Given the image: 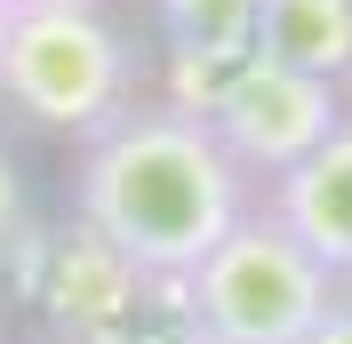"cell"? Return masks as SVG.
Instances as JSON below:
<instances>
[{
    "label": "cell",
    "mask_w": 352,
    "mask_h": 344,
    "mask_svg": "<svg viewBox=\"0 0 352 344\" xmlns=\"http://www.w3.org/2000/svg\"><path fill=\"white\" fill-rule=\"evenodd\" d=\"M305 344H352V297H344V288H336V304H329V321L312 328Z\"/></svg>",
    "instance_id": "obj_10"
},
{
    "label": "cell",
    "mask_w": 352,
    "mask_h": 344,
    "mask_svg": "<svg viewBox=\"0 0 352 344\" xmlns=\"http://www.w3.org/2000/svg\"><path fill=\"white\" fill-rule=\"evenodd\" d=\"M144 96V65H136L129 32L80 0V8H16L8 41H0V112H16L41 136H88L112 112H129Z\"/></svg>",
    "instance_id": "obj_2"
},
{
    "label": "cell",
    "mask_w": 352,
    "mask_h": 344,
    "mask_svg": "<svg viewBox=\"0 0 352 344\" xmlns=\"http://www.w3.org/2000/svg\"><path fill=\"white\" fill-rule=\"evenodd\" d=\"M153 24L176 56H256L264 0H153Z\"/></svg>",
    "instance_id": "obj_8"
},
{
    "label": "cell",
    "mask_w": 352,
    "mask_h": 344,
    "mask_svg": "<svg viewBox=\"0 0 352 344\" xmlns=\"http://www.w3.org/2000/svg\"><path fill=\"white\" fill-rule=\"evenodd\" d=\"M256 48L272 65L320 72V80L344 88L352 80V0H264Z\"/></svg>",
    "instance_id": "obj_7"
},
{
    "label": "cell",
    "mask_w": 352,
    "mask_h": 344,
    "mask_svg": "<svg viewBox=\"0 0 352 344\" xmlns=\"http://www.w3.org/2000/svg\"><path fill=\"white\" fill-rule=\"evenodd\" d=\"M8 17H16V0H0V41H8Z\"/></svg>",
    "instance_id": "obj_12"
},
{
    "label": "cell",
    "mask_w": 352,
    "mask_h": 344,
    "mask_svg": "<svg viewBox=\"0 0 352 344\" xmlns=\"http://www.w3.org/2000/svg\"><path fill=\"white\" fill-rule=\"evenodd\" d=\"M144 288H160V280H144L80 216H72V233H56L41 248V304L65 328V344H129L136 312H144Z\"/></svg>",
    "instance_id": "obj_5"
},
{
    "label": "cell",
    "mask_w": 352,
    "mask_h": 344,
    "mask_svg": "<svg viewBox=\"0 0 352 344\" xmlns=\"http://www.w3.org/2000/svg\"><path fill=\"white\" fill-rule=\"evenodd\" d=\"M184 344H208V336H184Z\"/></svg>",
    "instance_id": "obj_13"
},
{
    "label": "cell",
    "mask_w": 352,
    "mask_h": 344,
    "mask_svg": "<svg viewBox=\"0 0 352 344\" xmlns=\"http://www.w3.org/2000/svg\"><path fill=\"white\" fill-rule=\"evenodd\" d=\"M344 88L320 80V72H296V65H272V56H241L232 80H224L217 112H208V136L232 152V169L248 184H272L288 176L305 152H320L336 129H344Z\"/></svg>",
    "instance_id": "obj_4"
},
{
    "label": "cell",
    "mask_w": 352,
    "mask_h": 344,
    "mask_svg": "<svg viewBox=\"0 0 352 344\" xmlns=\"http://www.w3.org/2000/svg\"><path fill=\"white\" fill-rule=\"evenodd\" d=\"M16 8H80V0H16Z\"/></svg>",
    "instance_id": "obj_11"
},
{
    "label": "cell",
    "mask_w": 352,
    "mask_h": 344,
    "mask_svg": "<svg viewBox=\"0 0 352 344\" xmlns=\"http://www.w3.org/2000/svg\"><path fill=\"white\" fill-rule=\"evenodd\" d=\"M344 105H352V80H344Z\"/></svg>",
    "instance_id": "obj_14"
},
{
    "label": "cell",
    "mask_w": 352,
    "mask_h": 344,
    "mask_svg": "<svg viewBox=\"0 0 352 344\" xmlns=\"http://www.w3.org/2000/svg\"><path fill=\"white\" fill-rule=\"evenodd\" d=\"M248 208L256 184L232 169L208 120L176 112L153 88L88 144H72V216L104 233L144 280H184Z\"/></svg>",
    "instance_id": "obj_1"
},
{
    "label": "cell",
    "mask_w": 352,
    "mask_h": 344,
    "mask_svg": "<svg viewBox=\"0 0 352 344\" xmlns=\"http://www.w3.org/2000/svg\"><path fill=\"white\" fill-rule=\"evenodd\" d=\"M264 208L280 216L336 280H352V112L320 152H305L288 176L264 184Z\"/></svg>",
    "instance_id": "obj_6"
},
{
    "label": "cell",
    "mask_w": 352,
    "mask_h": 344,
    "mask_svg": "<svg viewBox=\"0 0 352 344\" xmlns=\"http://www.w3.org/2000/svg\"><path fill=\"white\" fill-rule=\"evenodd\" d=\"M16 240H24V169L0 144V248H16Z\"/></svg>",
    "instance_id": "obj_9"
},
{
    "label": "cell",
    "mask_w": 352,
    "mask_h": 344,
    "mask_svg": "<svg viewBox=\"0 0 352 344\" xmlns=\"http://www.w3.org/2000/svg\"><path fill=\"white\" fill-rule=\"evenodd\" d=\"M336 288L344 280L256 200L192 272L176 280V304H184L192 336H208V344H305L329 321Z\"/></svg>",
    "instance_id": "obj_3"
}]
</instances>
